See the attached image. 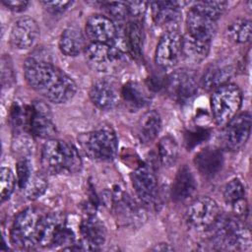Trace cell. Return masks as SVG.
Returning a JSON list of instances; mask_svg holds the SVG:
<instances>
[{"label":"cell","instance_id":"18","mask_svg":"<svg viewBox=\"0 0 252 252\" xmlns=\"http://www.w3.org/2000/svg\"><path fill=\"white\" fill-rule=\"evenodd\" d=\"M234 67L228 60H219L211 63L205 70L201 84L207 91H215L218 88L228 83L233 76Z\"/></svg>","mask_w":252,"mask_h":252},{"label":"cell","instance_id":"17","mask_svg":"<svg viewBox=\"0 0 252 252\" xmlns=\"http://www.w3.org/2000/svg\"><path fill=\"white\" fill-rule=\"evenodd\" d=\"M86 32L92 42L111 43L117 34L116 27L106 16L94 14L86 22Z\"/></svg>","mask_w":252,"mask_h":252},{"label":"cell","instance_id":"23","mask_svg":"<svg viewBox=\"0 0 252 252\" xmlns=\"http://www.w3.org/2000/svg\"><path fill=\"white\" fill-rule=\"evenodd\" d=\"M150 5L154 22L158 26L174 30L173 26L177 24L181 15L179 3L174 1H155Z\"/></svg>","mask_w":252,"mask_h":252},{"label":"cell","instance_id":"1","mask_svg":"<svg viewBox=\"0 0 252 252\" xmlns=\"http://www.w3.org/2000/svg\"><path fill=\"white\" fill-rule=\"evenodd\" d=\"M24 73L28 85L51 102H67L77 93L74 80L45 60L28 59L24 65Z\"/></svg>","mask_w":252,"mask_h":252},{"label":"cell","instance_id":"14","mask_svg":"<svg viewBox=\"0 0 252 252\" xmlns=\"http://www.w3.org/2000/svg\"><path fill=\"white\" fill-rule=\"evenodd\" d=\"M30 132L39 138H50L56 132L49 107L42 101H33L30 105Z\"/></svg>","mask_w":252,"mask_h":252},{"label":"cell","instance_id":"21","mask_svg":"<svg viewBox=\"0 0 252 252\" xmlns=\"http://www.w3.org/2000/svg\"><path fill=\"white\" fill-rule=\"evenodd\" d=\"M186 26L189 32L188 34L209 43L217 32L216 21L203 16L192 9L187 14Z\"/></svg>","mask_w":252,"mask_h":252},{"label":"cell","instance_id":"2","mask_svg":"<svg viewBox=\"0 0 252 252\" xmlns=\"http://www.w3.org/2000/svg\"><path fill=\"white\" fill-rule=\"evenodd\" d=\"M41 165L49 174H74L81 170L82 159L77 149L59 139H48L41 150Z\"/></svg>","mask_w":252,"mask_h":252},{"label":"cell","instance_id":"12","mask_svg":"<svg viewBox=\"0 0 252 252\" xmlns=\"http://www.w3.org/2000/svg\"><path fill=\"white\" fill-rule=\"evenodd\" d=\"M220 215V208L210 197L196 199L187 210V220L195 228L209 229Z\"/></svg>","mask_w":252,"mask_h":252},{"label":"cell","instance_id":"15","mask_svg":"<svg viewBox=\"0 0 252 252\" xmlns=\"http://www.w3.org/2000/svg\"><path fill=\"white\" fill-rule=\"evenodd\" d=\"M39 36V28L31 17L18 19L11 30L10 42L17 49H29L32 47Z\"/></svg>","mask_w":252,"mask_h":252},{"label":"cell","instance_id":"8","mask_svg":"<svg viewBox=\"0 0 252 252\" xmlns=\"http://www.w3.org/2000/svg\"><path fill=\"white\" fill-rule=\"evenodd\" d=\"M198 88V75L195 71L186 68L172 72L165 82L168 95L179 103L191 100L197 94Z\"/></svg>","mask_w":252,"mask_h":252},{"label":"cell","instance_id":"3","mask_svg":"<svg viewBox=\"0 0 252 252\" xmlns=\"http://www.w3.org/2000/svg\"><path fill=\"white\" fill-rule=\"evenodd\" d=\"M208 230L212 242L218 248L245 250L251 246L250 230L235 217L220 214Z\"/></svg>","mask_w":252,"mask_h":252},{"label":"cell","instance_id":"26","mask_svg":"<svg viewBox=\"0 0 252 252\" xmlns=\"http://www.w3.org/2000/svg\"><path fill=\"white\" fill-rule=\"evenodd\" d=\"M85 37L77 27L70 26L66 28L59 39V48L67 56H76L86 48Z\"/></svg>","mask_w":252,"mask_h":252},{"label":"cell","instance_id":"16","mask_svg":"<svg viewBox=\"0 0 252 252\" xmlns=\"http://www.w3.org/2000/svg\"><path fill=\"white\" fill-rule=\"evenodd\" d=\"M121 96L117 85L108 79L97 80L90 90L92 102L99 109L107 110L113 108Z\"/></svg>","mask_w":252,"mask_h":252},{"label":"cell","instance_id":"22","mask_svg":"<svg viewBox=\"0 0 252 252\" xmlns=\"http://www.w3.org/2000/svg\"><path fill=\"white\" fill-rule=\"evenodd\" d=\"M80 233L83 238V243L88 250L96 249L105 241V227L95 216H89L82 220Z\"/></svg>","mask_w":252,"mask_h":252},{"label":"cell","instance_id":"37","mask_svg":"<svg viewBox=\"0 0 252 252\" xmlns=\"http://www.w3.org/2000/svg\"><path fill=\"white\" fill-rule=\"evenodd\" d=\"M32 141L27 137L26 135H19L17 139L13 142V149L15 152L21 154L23 157L22 158H27L26 155L30 154L32 151Z\"/></svg>","mask_w":252,"mask_h":252},{"label":"cell","instance_id":"30","mask_svg":"<svg viewBox=\"0 0 252 252\" xmlns=\"http://www.w3.org/2000/svg\"><path fill=\"white\" fill-rule=\"evenodd\" d=\"M226 33L230 40L236 43L249 42L252 34V23L248 19H236L227 27Z\"/></svg>","mask_w":252,"mask_h":252},{"label":"cell","instance_id":"9","mask_svg":"<svg viewBox=\"0 0 252 252\" xmlns=\"http://www.w3.org/2000/svg\"><path fill=\"white\" fill-rule=\"evenodd\" d=\"M132 183L139 199L148 207H154L158 198V180L151 165L139 166L132 173Z\"/></svg>","mask_w":252,"mask_h":252},{"label":"cell","instance_id":"20","mask_svg":"<svg viewBox=\"0 0 252 252\" xmlns=\"http://www.w3.org/2000/svg\"><path fill=\"white\" fill-rule=\"evenodd\" d=\"M196 189V181L190 168L183 165L178 169L172 184V200L176 203H186L194 197Z\"/></svg>","mask_w":252,"mask_h":252},{"label":"cell","instance_id":"34","mask_svg":"<svg viewBox=\"0 0 252 252\" xmlns=\"http://www.w3.org/2000/svg\"><path fill=\"white\" fill-rule=\"evenodd\" d=\"M15 188V176L13 171L8 167L1 168L0 178V197L1 202H5L10 198Z\"/></svg>","mask_w":252,"mask_h":252},{"label":"cell","instance_id":"41","mask_svg":"<svg viewBox=\"0 0 252 252\" xmlns=\"http://www.w3.org/2000/svg\"><path fill=\"white\" fill-rule=\"evenodd\" d=\"M2 3L13 12H23L29 5L28 1H20V0H3Z\"/></svg>","mask_w":252,"mask_h":252},{"label":"cell","instance_id":"19","mask_svg":"<svg viewBox=\"0 0 252 252\" xmlns=\"http://www.w3.org/2000/svg\"><path fill=\"white\" fill-rule=\"evenodd\" d=\"M194 163L202 175L212 177L220 171L223 165V155L220 149L209 146L197 153Z\"/></svg>","mask_w":252,"mask_h":252},{"label":"cell","instance_id":"35","mask_svg":"<svg viewBox=\"0 0 252 252\" xmlns=\"http://www.w3.org/2000/svg\"><path fill=\"white\" fill-rule=\"evenodd\" d=\"M32 170V163L29 158H21L17 161V181L21 189H24L31 179Z\"/></svg>","mask_w":252,"mask_h":252},{"label":"cell","instance_id":"39","mask_svg":"<svg viewBox=\"0 0 252 252\" xmlns=\"http://www.w3.org/2000/svg\"><path fill=\"white\" fill-rule=\"evenodd\" d=\"M128 14L133 17L141 16L147 9L148 3L142 2V1H132V2H126Z\"/></svg>","mask_w":252,"mask_h":252},{"label":"cell","instance_id":"10","mask_svg":"<svg viewBox=\"0 0 252 252\" xmlns=\"http://www.w3.org/2000/svg\"><path fill=\"white\" fill-rule=\"evenodd\" d=\"M181 46L182 35L175 29L166 31L157 45L156 63L163 69L173 67L181 58Z\"/></svg>","mask_w":252,"mask_h":252},{"label":"cell","instance_id":"25","mask_svg":"<svg viewBox=\"0 0 252 252\" xmlns=\"http://www.w3.org/2000/svg\"><path fill=\"white\" fill-rule=\"evenodd\" d=\"M161 128V119L156 110L145 112L136 124V135L142 144L153 142Z\"/></svg>","mask_w":252,"mask_h":252},{"label":"cell","instance_id":"29","mask_svg":"<svg viewBox=\"0 0 252 252\" xmlns=\"http://www.w3.org/2000/svg\"><path fill=\"white\" fill-rule=\"evenodd\" d=\"M121 96L130 110L144 107L149 101V95L142 86L136 82H128L121 89Z\"/></svg>","mask_w":252,"mask_h":252},{"label":"cell","instance_id":"32","mask_svg":"<svg viewBox=\"0 0 252 252\" xmlns=\"http://www.w3.org/2000/svg\"><path fill=\"white\" fill-rule=\"evenodd\" d=\"M227 3L225 1H199L195 2L192 6V10L216 21L225 11Z\"/></svg>","mask_w":252,"mask_h":252},{"label":"cell","instance_id":"28","mask_svg":"<svg viewBox=\"0 0 252 252\" xmlns=\"http://www.w3.org/2000/svg\"><path fill=\"white\" fill-rule=\"evenodd\" d=\"M124 42L127 51L135 58H141L144 45V31L138 21H130L126 24Z\"/></svg>","mask_w":252,"mask_h":252},{"label":"cell","instance_id":"36","mask_svg":"<svg viewBox=\"0 0 252 252\" xmlns=\"http://www.w3.org/2000/svg\"><path fill=\"white\" fill-rule=\"evenodd\" d=\"M104 7L109 15L116 20H124L128 14L126 2H107Z\"/></svg>","mask_w":252,"mask_h":252},{"label":"cell","instance_id":"4","mask_svg":"<svg viewBox=\"0 0 252 252\" xmlns=\"http://www.w3.org/2000/svg\"><path fill=\"white\" fill-rule=\"evenodd\" d=\"M75 243V235L66 225L64 218L59 214L43 215L40 220L37 245L41 247L65 249Z\"/></svg>","mask_w":252,"mask_h":252},{"label":"cell","instance_id":"38","mask_svg":"<svg viewBox=\"0 0 252 252\" xmlns=\"http://www.w3.org/2000/svg\"><path fill=\"white\" fill-rule=\"evenodd\" d=\"M41 3L52 14H61L72 5L71 1H44Z\"/></svg>","mask_w":252,"mask_h":252},{"label":"cell","instance_id":"13","mask_svg":"<svg viewBox=\"0 0 252 252\" xmlns=\"http://www.w3.org/2000/svg\"><path fill=\"white\" fill-rule=\"evenodd\" d=\"M108 205L118 220L129 225H140L145 220L142 209L124 192L114 191L108 194Z\"/></svg>","mask_w":252,"mask_h":252},{"label":"cell","instance_id":"6","mask_svg":"<svg viewBox=\"0 0 252 252\" xmlns=\"http://www.w3.org/2000/svg\"><path fill=\"white\" fill-rule=\"evenodd\" d=\"M241 101V91L234 84L227 83L215 90L211 96V109L216 124L224 126L237 114Z\"/></svg>","mask_w":252,"mask_h":252},{"label":"cell","instance_id":"31","mask_svg":"<svg viewBox=\"0 0 252 252\" xmlns=\"http://www.w3.org/2000/svg\"><path fill=\"white\" fill-rule=\"evenodd\" d=\"M158 149L159 160L164 166H171L176 162L178 157V146L173 137L167 135L161 138Z\"/></svg>","mask_w":252,"mask_h":252},{"label":"cell","instance_id":"7","mask_svg":"<svg viewBox=\"0 0 252 252\" xmlns=\"http://www.w3.org/2000/svg\"><path fill=\"white\" fill-rule=\"evenodd\" d=\"M42 216L34 208H26L20 212L11 228L12 242L24 249H31L37 245L38 230Z\"/></svg>","mask_w":252,"mask_h":252},{"label":"cell","instance_id":"33","mask_svg":"<svg viewBox=\"0 0 252 252\" xmlns=\"http://www.w3.org/2000/svg\"><path fill=\"white\" fill-rule=\"evenodd\" d=\"M47 185L48 184L45 175L40 172H36L32 175L31 179L24 188L25 195L30 200H35L46 191Z\"/></svg>","mask_w":252,"mask_h":252},{"label":"cell","instance_id":"11","mask_svg":"<svg viewBox=\"0 0 252 252\" xmlns=\"http://www.w3.org/2000/svg\"><path fill=\"white\" fill-rule=\"evenodd\" d=\"M251 120V113L245 111L236 114L224 125L222 139L228 150L237 151L245 145L250 136Z\"/></svg>","mask_w":252,"mask_h":252},{"label":"cell","instance_id":"40","mask_svg":"<svg viewBox=\"0 0 252 252\" xmlns=\"http://www.w3.org/2000/svg\"><path fill=\"white\" fill-rule=\"evenodd\" d=\"M2 85L3 87L5 84L9 85L13 80H14V75H13V70L11 68V64L8 61V58L3 57L2 58Z\"/></svg>","mask_w":252,"mask_h":252},{"label":"cell","instance_id":"5","mask_svg":"<svg viewBox=\"0 0 252 252\" xmlns=\"http://www.w3.org/2000/svg\"><path fill=\"white\" fill-rule=\"evenodd\" d=\"M79 140L85 155L94 160H111L116 155L118 142L111 128H98L82 135Z\"/></svg>","mask_w":252,"mask_h":252},{"label":"cell","instance_id":"42","mask_svg":"<svg viewBox=\"0 0 252 252\" xmlns=\"http://www.w3.org/2000/svg\"><path fill=\"white\" fill-rule=\"evenodd\" d=\"M152 250H154V251H171V250H173V247L169 246V244H167V243H159V244H157Z\"/></svg>","mask_w":252,"mask_h":252},{"label":"cell","instance_id":"27","mask_svg":"<svg viewBox=\"0 0 252 252\" xmlns=\"http://www.w3.org/2000/svg\"><path fill=\"white\" fill-rule=\"evenodd\" d=\"M209 50V42L197 39L190 34L182 36L181 56H183L186 61L191 63H199L208 56Z\"/></svg>","mask_w":252,"mask_h":252},{"label":"cell","instance_id":"24","mask_svg":"<svg viewBox=\"0 0 252 252\" xmlns=\"http://www.w3.org/2000/svg\"><path fill=\"white\" fill-rule=\"evenodd\" d=\"M223 200L236 217H245L247 214V202L245 190L241 181L237 178L230 180L223 188Z\"/></svg>","mask_w":252,"mask_h":252}]
</instances>
